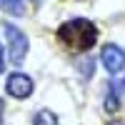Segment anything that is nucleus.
<instances>
[{"label":"nucleus","mask_w":125,"mask_h":125,"mask_svg":"<svg viewBox=\"0 0 125 125\" xmlns=\"http://www.w3.org/2000/svg\"><path fill=\"white\" fill-rule=\"evenodd\" d=\"M5 35H8V53H10V60L13 62H23L25 55H28V38L20 33L18 28H13L10 23H5Z\"/></svg>","instance_id":"f03ea898"},{"label":"nucleus","mask_w":125,"mask_h":125,"mask_svg":"<svg viewBox=\"0 0 125 125\" xmlns=\"http://www.w3.org/2000/svg\"><path fill=\"white\" fill-rule=\"evenodd\" d=\"M35 3H38V0H35Z\"/></svg>","instance_id":"9b49d317"},{"label":"nucleus","mask_w":125,"mask_h":125,"mask_svg":"<svg viewBox=\"0 0 125 125\" xmlns=\"http://www.w3.org/2000/svg\"><path fill=\"white\" fill-rule=\"evenodd\" d=\"M0 8H3L5 13H10V15H23L25 13L23 0H0Z\"/></svg>","instance_id":"423d86ee"},{"label":"nucleus","mask_w":125,"mask_h":125,"mask_svg":"<svg viewBox=\"0 0 125 125\" xmlns=\"http://www.w3.org/2000/svg\"><path fill=\"white\" fill-rule=\"evenodd\" d=\"M118 108H120L118 88H115V85H113V83H110V85H108V95H105V110H108L110 115H113V113H118Z\"/></svg>","instance_id":"39448f33"},{"label":"nucleus","mask_w":125,"mask_h":125,"mask_svg":"<svg viewBox=\"0 0 125 125\" xmlns=\"http://www.w3.org/2000/svg\"><path fill=\"white\" fill-rule=\"evenodd\" d=\"M123 88H125V83H123Z\"/></svg>","instance_id":"9d476101"},{"label":"nucleus","mask_w":125,"mask_h":125,"mask_svg":"<svg viewBox=\"0 0 125 125\" xmlns=\"http://www.w3.org/2000/svg\"><path fill=\"white\" fill-rule=\"evenodd\" d=\"M5 70V53H3V45H0V73Z\"/></svg>","instance_id":"6e6552de"},{"label":"nucleus","mask_w":125,"mask_h":125,"mask_svg":"<svg viewBox=\"0 0 125 125\" xmlns=\"http://www.w3.org/2000/svg\"><path fill=\"white\" fill-rule=\"evenodd\" d=\"M58 38L68 48L85 53V50H90L98 43V28L88 18H73V20H68V23H62L58 28Z\"/></svg>","instance_id":"f257e3e1"},{"label":"nucleus","mask_w":125,"mask_h":125,"mask_svg":"<svg viewBox=\"0 0 125 125\" xmlns=\"http://www.w3.org/2000/svg\"><path fill=\"white\" fill-rule=\"evenodd\" d=\"M5 90H8L13 98L25 100L30 93H33V78L25 75V73H13V75L5 80Z\"/></svg>","instance_id":"20e7f679"},{"label":"nucleus","mask_w":125,"mask_h":125,"mask_svg":"<svg viewBox=\"0 0 125 125\" xmlns=\"http://www.w3.org/2000/svg\"><path fill=\"white\" fill-rule=\"evenodd\" d=\"M33 123L35 125H58V118H55L53 110H38L35 118H33Z\"/></svg>","instance_id":"0eeeda50"},{"label":"nucleus","mask_w":125,"mask_h":125,"mask_svg":"<svg viewBox=\"0 0 125 125\" xmlns=\"http://www.w3.org/2000/svg\"><path fill=\"white\" fill-rule=\"evenodd\" d=\"M100 62H103V68H105L110 75H118V73L125 68V53H123V48L108 43L105 48H103V53H100Z\"/></svg>","instance_id":"7ed1b4c3"},{"label":"nucleus","mask_w":125,"mask_h":125,"mask_svg":"<svg viewBox=\"0 0 125 125\" xmlns=\"http://www.w3.org/2000/svg\"><path fill=\"white\" fill-rule=\"evenodd\" d=\"M0 123H3V100H0Z\"/></svg>","instance_id":"1a4fd4ad"}]
</instances>
